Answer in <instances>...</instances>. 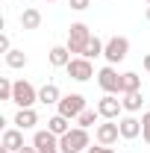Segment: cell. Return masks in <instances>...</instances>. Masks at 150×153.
Returning a JSON list of instances; mask_svg holds the SVG:
<instances>
[{
    "label": "cell",
    "mask_w": 150,
    "mask_h": 153,
    "mask_svg": "<svg viewBox=\"0 0 150 153\" xmlns=\"http://www.w3.org/2000/svg\"><path fill=\"white\" fill-rule=\"evenodd\" d=\"M85 147H88V133L82 127H74V130H68L59 138V150L62 153H82Z\"/></svg>",
    "instance_id": "6da1fadb"
},
{
    "label": "cell",
    "mask_w": 150,
    "mask_h": 153,
    "mask_svg": "<svg viewBox=\"0 0 150 153\" xmlns=\"http://www.w3.org/2000/svg\"><path fill=\"white\" fill-rule=\"evenodd\" d=\"M88 41H91V30H88L85 24H71V30H68V44H65V47H68L71 53H79V56H82Z\"/></svg>",
    "instance_id": "7a4b0ae2"
},
{
    "label": "cell",
    "mask_w": 150,
    "mask_h": 153,
    "mask_svg": "<svg viewBox=\"0 0 150 153\" xmlns=\"http://www.w3.org/2000/svg\"><path fill=\"white\" fill-rule=\"evenodd\" d=\"M127 53H130V38L115 36V38H109V41H106V50H103V56H106V62H109V65L124 62V59H127Z\"/></svg>",
    "instance_id": "3957f363"
},
{
    "label": "cell",
    "mask_w": 150,
    "mask_h": 153,
    "mask_svg": "<svg viewBox=\"0 0 150 153\" xmlns=\"http://www.w3.org/2000/svg\"><path fill=\"white\" fill-rule=\"evenodd\" d=\"M36 100H38V91L33 88V82L18 79V82H15V91H12V103H18L21 109H33Z\"/></svg>",
    "instance_id": "277c9868"
},
{
    "label": "cell",
    "mask_w": 150,
    "mask_h": 153,
    "mask_svg": "<svg viewBox=\"0 0 150 153\" xmlns=\"http://www.w3.org/2000/svg\"><path fill=\"white\" fill-rule=\"evenodd\" d=\"M56 106H59V115H65L68 121H74V118H79L85 112V97L82 94H68V97H62Z\"/></svg>",
    "instance_id": "5b68a950"
},
{
    "label": "cell",
    "mask_w": 150,
    "mask_h": 153,
    "mask_svg": "<svg viewBox=\"0 0 150 153\" xmlns=\"http://www.w3.org/2000/svg\"><path fill=\"white\" fill-rule=\"evenodd\" d=\"M68 76L71 79H76V82H85V79H91L94 76V68H91V59H85V56H76L68 62Z\"/></svg>",
    "instance_id": "8992f818"
},
{
    "label": "cell",
    "mask_w": 150,
    "mask_h": 153,
    "mask_svg": "<svg viewBox=\"0 0 150 153\" xmlns=\"http://www.w3.org/2000/svg\"><path fill=\"white\" fill-rule=\"evenodd\" d=\"M97 82H100V88H103L106 94H118V91H121V74L115 71L112 65H106V68L97 74Z\"/></svg>",
    "instance_id": "52a82bcc"
},
{
    "label": "cell",
    "mask_w": 150,
    "mask_h": 153,
    "mask_svg": "<svg viewBox=\"0 0 150 153\" xmlns=\"http://www.w3.org/2000/svg\"><path fill=\"white\" fill-rule=\"evenodd\" d=\"M33 147H36L38 153H62V150H59V135H53L50 130H41V133H36V138H33Z\"/></svg>",
    "instance_id": "ba28073f"
},
{
    "label": "cell",
    "mask_w": 150,
    "mask_h": 153,
    "mask_svg": "<svg viewBox=\"0 0 150 153\" xmlns=\"http://www.w3.org/2000/svg\"><path fill=\"white\" fill-rule=\"evenodd\" d=\"M121 109H124V103H121L115 94L100 97V103H97V112H100V118H106V121H118Z\"/></svg>",
    "instance_id": "9c48e42d"
},
{
    "label": "cell",
    "mask_w": 150,
    "mask_h": 153,
    "mask_svg": "<svg viewBox=\"0 0 150 153\" xmlns=\"http://www.w3.org/2000/svg\"><path fill=\"white\" fill-rule=\"evenodd\" d=\"M118 135H121V127H118L115 121H106V124H100V127H97L94 138H97V144L109 147V144H115V141H118Z\"/></svg>",
    "instance_id": "30bf717a"
},
{
    "label": "cell",
    "mask_w": 150,
    "mask_h": 153,
    "mask_svg": "<svg viewBox=\"0 0 150 153\" xmlns=\"http://www.w3.org/2000/svg\"><path fill=\"white\" fill-rule=\"evenodd\" d=\"M21 147H24V130H6L3 133V150L21 153Z\"/></svg>",
    "instance_id": "8fae6325"
},
{
    "label": "cell",
    "mask_w": 150,
    "mask_h": 153,
    "mask_svg": "<svg viewBox=\"0 0 150 153\" xmlns=\"http://www.w3.org/2000/svg\"><path fill=\"white\" fill-rule=\"evenodd\" d=\"M118 127H121V138H135V135L141 133V121L138 118H121L118 121Z\"/></svg>",
    "instance_id": "7c38bea8"
},
{
    "label": "cell",
    "mask_w": 150,
    "mask_h": 153,
    "mask_svg": "<svg viewBox=\"0 0 150 153\" xmlns=\"http://www.w3.org/2000/svg\"><path fill=\"white\" fill-rule=\"evenodd\" d=\"M36 124H38V115L33 109H18V115H15V127L18 130H33Z\"/></svg>",
    "instance_id": "4fadbf2b"
},
{
    "label": "cell",
    "mask_w": 150,
    "mask_h": 153,
    "mask_svg": "<svg viewBox=\"0 0 150 153\" xmlns=\"http://www.w3.org/2000/svg\"><path fill=\"white\" fill-rule=\"evenodd\" d=\"M130 91H141V76L138 74H121V94H130Z\"/></svg>",
    "instance_id": "5bb4252c"
},
{
    "label": "cell",
    "mask_w": 150,
    "mask_h": 153,
    "mask_svg": "<svg viewBox=\"0 0 150 153\" xmlns=\"http://www.w3.org/2000/svg\"><path fill=\"white\" fill-rule=\"evenodd\" d=\"M38 24H41V12H38V9L30 6V9L21 12V27H24V30H38Z\"/></svg>",
    "instance_id": "9a60e30c"
},
{
    "label": "cell",
    "mask_w": 150,
    "mask_h": 153,
    "mask_svg": "<svg viewBox=\"0 0 150 153\" xmlns=\"http://www.w3.org/2000/svg\"><path fill=\"white\" fill-rule=\"evenodd\" d=\"M47 59H50L53 68H68V62H71V50H68V47H53Z\"/></svg>",
    "instance_id": "2e32d148"
},
{
    "label": "cell",
    "mask_w": 150,
    "mask_h": 153,
    "mask_svg": "<svg viewBox=\"0 0 150 153\" xmlns=\"http://www.w3.org/2000/svg\"><path fill=\"white\" fill-rule=\"evenodd\" d=\"M47 130H50V133L53 135H59V138H62V135L68 133V130H71V127H68V118H65V115H53V118H50V121H47Z\"/></svg>",
    "instance_id": "e0dca14e"
},
{
    "label": "cell",
    "mask_w": 150,
    "mask_h": 153,
    "mask_svg": "<svg viewBox=\"0 0 150 153\" xmlns=\"http://www.w3.org/2000/svg\"><path fill=\"white\" fill-rule=\"evenodd\" d=\"M38 100H41V103H47V106H50V103H59V100H62V97H59V85L47 82L44 88H38Z\"/></svg>",
    "instance_id": "ac0fdd59"
},
{
    "label": "cell",
    "mask_w": 150,
    "mask_h": 153,
    "mask_svg": "<svg viewBox=\"0 0 150 153\" xmlns=\"http://www.w3.org/2000/svg\"><path fill=\"white\" fill-rule=\"evenodd\" d=\"M124 109L127 112H138L141 109V103H144V97H141V91H130V94H124Z\"/></svg>",
    "instance_id": "d6986e66"
},
{
    "label": "cell",
    "mask_w": 150,
    "mask_h": 153,
    "mask_svg": "<svg viewBox=\"0 0 150 153\" xmlns=\"http://www.w3.org/2000/svg\"><path fill=\"white\" fill-rule=\"evenodd\" d=\"M103 50H106V44H103L97 36H91V41L85 44V53H82V56L85 59H97V56H103Z\"/></svg>",
    "instance_id": "ffe728a7"
},
{
    "label": "cell",
    "mask_w": 150,
    "mask_h": 153,
    "mask_svg": "<svg viewBox=\"0 0 150 153\" xmlns=\"http://www.w3.org/2000/svg\"><path fill=\"white\" fill-rule=\"evenodd\" d=\"M6 65H9V68H24V65H27V53H24V50H9V53H6Z\"/></svg>",
    "instance_id": "44dd1931"
},
{
    "label": "cell",
    "mask_w": 150,
    "mask_h": 153,
    "mask_svg": "<svg viewBox=\"0 0 150 153\" xmlns=\"http://www.w3.org/2000/svg\"><path fill=\"white\" fill-rule=\"evenodd\" d=\"M12 91H15V82H9L6 76H0V100H12Z\"/></svg>",
    "instance_id": "7402d4cb"
},
{
    "label": "cell",
    "mask_w": 150,
    "mask_h": 153,
    "mask_svg": "<svg viewBox=\"0 0 150 153\" xmlns=\"http://www.w3.org/2000/svg\"><path fill=\"white\" fill-rule=\"evenodd\" d=\"M97 115H100V112H91V109H85V112H82L79 118H76V124H79L82 130H88V127L94 124V118H97Z\"/></svg>",
    "instance_id": "603a6c76"
},
{
    "label": "cell",
    "mask_w": 150,
    "mask_h": 153,
    "mask_svg": "<svg viewBox=\"0 0 150 153\" xmlns=\"http://www.w3.org/2000/svg\"><path fill=\"white\" fill-rule=\"evenodd\" d=\"M88 3H91V0H68V6H71L74 12H85V9H88Z\"/></svg>",
    "instance_id": "cb8c5ba5"
},
{
    "label": "cell",
    "mask_w": 150,
    "mask_h": 153,
    "mask_svg": "<svg viewBox=\"0 0 150 153\" xmlns=\"http://www.w3.org/2000/svg\"><path fill=\"white\" fill-rule=\"evenodd\" d=\"M141 135H144V141H150V112L141 118Z\"/></svg>",
    "instance_id": "d4e9b609"
},
{
    "label": "cell",
    "mask_w": 150,
    "mask_h": 153,
    "mask_svg": "<svg viewBox=\"0 0 150 153\" xmlns=\"http://www.w3.org/2000/svg\"><path fill=\"white\" fill-rule=\"evenodd\" d=\"M85 153H115V150H112V147H103V144H100V147H88Z\"/></svg>",
    "instance_id": "484cf974"
},
{
    "label": "cell",
    "mask_w": 150,
    "mask_h": 153,
    "mask_svg": "<svg viewBox=\"0 0 150 153\" xmlns=\"http://www.w3.org/2000/svg\"><path fill=\"white\" fill-rule=\"evenodd\" d=\"M0 50H3V53L12 50V47H9V36H0Z\"/></svg>",
    "instance_id": "4316f807"
},
{
    "label": "cell",
    "mask_w": 150,
    "mask_h": 153,
    "mask_svg": "<svg viewBox=\"0 0 150 153\" xmlns=\"http://www.w3.org/2000/svg\"><path fill=\"white\" fill-rule=\"evenodd\" d=\"M21 153H38L36 147H27V144H24V147H21Z\"/></svg>",
    "instance_id": "83f0119b"
},
{
    "label": "cell",
    "mask_w": 150,
    "mask_h": 153,
    "mask_svg": "<svg viewBox=\"0 0 150 153\" xmlns=\"http://www.w3.org/2000/svg\"><path fill=\"white\" fill-rule=\"evenodd\" d=\"M144 68H147V71H150V53H147V56H144Z\"/></svg>",
    "instance_id": "f1b7e54d"
},
{
    "label": "cell",
    "mask_w": 150,
    "mask_h": 153,
    "mask_svg": "<svg viewBox=\"0 0 150 153\" xmlns=\"http://www.w3.org/2000/svg\"><path fill=\"white\" fill-rule=\"evenodd\" d=\"M147 21H150V6H147Z\"/></svg>",
    "instance_id": "f546056e"
},
{
    "label": "cell",
    "mask_w": 150,
    "mask_h": 153,
    "mask_svg": "<svg viewBox=\"0 0 150 153\" xmlns=\"http://www.w3.org/2000/svg\"><path fill=\"white\" fill-rule=\"evenodd\" d=\"M47 3H53V0H47Z\"/></svg>",
    "instance_id": "4dcf8cb0"
},
{
    "label": "cell",
    "mask_w": 150,
    "mask_h": 153,
    "mask_svg": "<svg viewBox=\"0 0 150 153\" xmlns=\"http://www.w3.org/2000/svg\"><path fill=\"white\" fill-rule=\"evenodd\" d=\"M147 6H150V0H147Z\"/></svg>",
    "instance_id": "1f68e13d"
},
{
    "label": "cell",
    "mask_w": 150,
    "mask_h": 153,
    "mask_svg": "<svg viewBox=\"0 0 150 153\" xmlns=\"http://www.w3.org/2000/svg\"><path fill=\"white\" fill-rule=\"evenodd\" d=\"M3 153H6V150H3Z\"/></svg>",
    "instance_id": "d6a6232c"
}]
</instances>
